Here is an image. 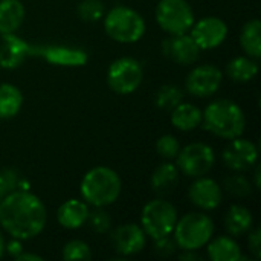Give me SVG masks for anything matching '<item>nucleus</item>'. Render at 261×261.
I'll return each instance as SVG.
<instances>
[{
    "label": "nucleus",
    "instance_id": "f257e3e1",
    "mask_svg": "<svg viewBox=\"0 0 261 261\" xmlns=\"http://www.w3.org/2000/svg\"><path fill=\"white\" fill-rule=\"evenodd\" d=\"M47 211L41 199L28 190H14L0 200V226L17 240H31L46 226Z\"/></svg>",
    "mask_w": 261,
    "mask_h": 261
},
{
    "label": "nucleus",
    "instance_id": "f03ea898",
    "mask_svg": "<svg viewBox=\"0 0 261 261\" xmlns=\"http://www.w3.org/2000/svg\"><path fill=\"white\" fill-rule=\"evenodd\" d=\"M202 125L211 135L231 141L243 136L246 116L236 101L226 98L216 99L202 110Z\"/></svg>",
    "mask_w": 261,
    "mask_h": 261
},
{
    "label": "nucleus",
    "instance_id": "7ed1b4c3",
    "mask_svg": "<svg viewBox=\"0 0 261 261\" xmlns=\"http://www.w3.org/2000/svg\"><path fill=\"white\" fill-rule=\"evenodd\" d=\"M122 190L119 174L110 167H93L81 179L80 194L81 199L93 208H106L115 203Z\"/></svg>",
    "mask_w": 261,
    "mask_h": 261
},
{
    "label": "nucleus",
    "instance_id": "20e7f679",
    "mask_svg": "<svg viewBox=\"0 0 261 261\" xmlns=\"http://www.w3.org/2000/svg\"><path fill=\"white\" fill-rule=\"evenodd\" d=\"M214 234V222L206 213L194 211L177 219L173 239L180 251H199Z\"/></svg>",
    "mask_w": 261,
    "mask_h": 261
},
{
    "label": "nucleus",
    "instance_id": "39448f33",
    "mask_svg": "<svg viewBox=\"0 0 261 261\" xmlns=\"http://www.w3.org/2000/svg\"><path fill=\"white\" fill-rule=\"evenodd\" d=\"M104 31L106 34L122 44H132L139 41L145 34L144 17L130 6H115L104 14Z\"/></svg>",
    "mask_w": 261,
    "mask_h": 261
},
{
    "label": "nucleus",
    "instance_id": "423d86ee",
    "mask_svg": "<svg viewBox=\"0 0 261 261\" xmlns=\"http://www.w3.org/2000/svg\"><path fill=\"white\" fill-rule=\"evenodd\" d=\"M179 216L176 206L164 197L147 202L141 211V228L151 240L173 234Z\"/></svg>",
    "mask_w": 261,
    "mask_h": 261
},
{
    "label": "nucleus",
    "instance_id": "0eeeda50",
    "mask_svg": "<svg viewBox=\"0 0 261 261\" xmlns=\"http://www.w3.org/2000/svg\"><path fill=\"white\" fill-rule=\"evenodd\" d=\"M156 21L168 35L187 34L194 24V11L187 0H159L154 11Z\"/></svg>",
    "mask_w": 261,
    "mask_h": 261
},
{
    "label": "nucleus",
    "instance_id": "6e6552de",
    "mask_svg": "<svg viewBox=\"0 0 261 261\" xmlns=\"http://www.w3.org/2000/svg\"><path fill=\"white\" fill-rule=\"evenodd\" d=\"M216 164L214 148L205 142H193L180 148L176 156V165L180 174L196 179L206 176Z\"/></svg>",
    "mask_w": 261,
    "mask_h": 261
},
{
    "label": "nucleus",
    "instance_id": "1a4fd4ad",
    "mask_svg": "<svg viewBox=\"0 0 261 261\" xmlns=\"http://www.w3.org/2000/svg\"><path fill=\"white\" fill-rule=\"evenodd\" d=\"M144 70L138 60L122 57L110 63L107 69V84L118 95H130L136 92L142 83Z\"/></svg>",
    "mask_w": 261,
    "mask_h": 261
},
{
    "label": "nucleus",
    "instance_id": "9d476101",
    "mask_svg": "<svg viewBox=\"0 0 261 261\" xmlns=\"http://www.w3.org/2000/svg\"><path fill=\"white\" fill-rule=\"evenodd\" d=\"M223 72L214 64H202L191 69L185 80V89L196 98H210L220 89Z\"/></svg>",
    "mask_w": 261,
    "mask_h": 261
},
{
    "label": "nucleus",
    "instance_id": "9b49d317",
    "mask_svg": "<svg viewBox=\"0 0 261 261\" xmlns=\"http://www.w3.org/2000/svg\"><path fill=\"white\" fill-rule=\"evenodd\" d=\"M223 164L234 173H245L252 170L258 162L257 145L242 136L231 139L222 153Z\"/></svg>",
    "mask_w": 261,
    "mask_h": 261
},
{
    "label": "nucleus",
    "instance_id": "f8f14e48",
    "mask_svg": "<svg viewBox=\"0 0 261 261\" xmlns=\"http://www.w3.org/2000/svg\"><path fill=\"white\" fill-rule=\"evenodd\" d=\"M228 24L220 17H203L199 21H194V24L190 29V35L196 41V44L200 47V50H210L216 49L228 37Z\"/></svg>",
    "mask_w": 261,
    "mask_h": 261
},
{
    "label": "nucleus",
    "instance_id": "ddd939ff",
    "mask_svg": "<svg viewBox=\"0 0 261 261\" xmlns=\"http://www.w3.org/2000/svg\"><path fill=\"white\" fill-rule=\"evenodd\" d=\"M147 234L138 223H124L112 232V246L121 257H132L144 251L147 245Z\"/></svg>",
    "mask_w": 261,
    "mask_h": 261
},
{
    "label": "nucleus",
    "instance_id": "4468645a",
    "mask_svg": "<svg viewBox=\"0 0 261 261\" xmlns=\"http://www.w3.org/2000/svg\"><path fill=\"white\" fill-rule=\"evenodd\" d=\"M190 202L202 211H213L223 202V188L206 176L196 177L188 188Z\"/></svg>",
    "mask_w": 261,
    "mask_h": 261
},
{
    "label": "nucleus",
    "instance_id": "2eb2a0df",
    "mask_svg": "<svg viewBox=\"0 0 261 261\" xmlns=\"http://www.w3.org/2000/svg\"><path fill=\"white\" fill-rule=\"evenodd\" d=\"M32 57H40L60 67H81L89 61L86 50L70 46H34Z\"/></svg>",
    "mask_w": 261,
    "mask_h": 261
},
{
    "label": "nucleus",
    "instance_id": "dca6fc26",
    "mask_svg": "<svg viewBox=\"0 0 261 261\" xmlns=\"http://www.w3.org/2000/svg\"><path fill=\"white\" fill-rule=\"evenodd\" d=\"M162 52L165 57L180 66H191L200 58V47L196 44L190 32L170 35L162 43Z\"/></svg>",
    "mask_w": 261,
    "mask_h": 261
},
{
    "label": "nucleus",
    "instance_id": "f3484780",
    "mask_svg": "<svg viewBox=\"0 0 261 261\" xmlns=\"http://www.w3.org/2000/svg\"><path fill=\"white\" fill-rule=\"evenodd\" d=\"M34 46L29 44L26 40L14 34H5L2 35L0 43V58H2V67L8 70H14L20 67L26 58L32 57Z\"/></svg>",
    "mask_w": 261,
    "mask_h": 261
},
{
    "label": "nucleus",
    "instance_id": "a211bd4d",
    "mask_svg": "<svg viewBox=\"0 0 261 261\" xmlns=\"http://www.w3.org/2000/svg\"><path fill=\"white\" fill-rule=\"evenodd\" d=\"M89 213V205L83 199H69L58 206L57 220L61 228L75 231L86 225Z\"/></svg>",
    "mask_w": 261,
    "mask_h": 261
},
{
    "label": "nucleus",
    "instance_id": "6ab92c4d",
    "mask_svg": "<svg viewBox=\"0 0 261 261\" xmlns=\"http://www.w3.org/2000/svg\"><path fill=\"white\" fill-rule=\"evenodd\" d=\"M179 180H180V171L177 165L173 164L171 161H165L159 164L153 171L150 185L158 196L165 197L177 188Z\"/></svg>",
    "mask_w": 261,
    "mask_h": 261
},
{
    "label": "nucleus",
    "instance_id": "aec40b11",
    "mask_svg": "<svg viewBox=\"0 0 261 261\" xmlns=\"http://www.w3.org/2000/svg\"><path fill=\"white\" fill-rule=\"evenodd\" d=\"M206 254L211 261H239L242 260V248L236 237L219 236L206 243Z\"/></svg>",
    "mask_w": 261,
    "mask_h": 261
},
{
    "label": "nucleus",
    "instance_id": "412c9836",
    "mask_svg": "<svg viewBox=\"0 0 261 261\" xmlns=\"http://www.w3.org/2000/svg\"><path fill=\"white\" fill-rule=\"evenodd\" d=\"M225 229L231 237H243L254 228V217L251 210L243 205H232L223 219Z\"/></svg>",
    "mask_w": 261,
    "mask_h": 261
},
{
    "label": "nucleus",
    "instance_id": "4be33fe9",
    "mask_svg": "<svg viewBox=\"0 0 261 261\" xmlns=\"http://www.w3.org/2000/svg\"><path fill=\"white\" fill-rule=\"evenodd\" d=\"M170 121L180 132H193L202 125V109L191 102H180L170 112Z\"/></svg>",
    "mask_w": 261,
    "mask_h": 261
},
{
    "label": "nucleus",
    "instance_id": "5701e85b",
    "mask_svg": "<svg viewBox=\"0 0 261 261\" xmlns=\"http://www.w3.org/2000/svg\"><path fill=\"white\" fill-rule=\"evenodd\" d=\"M24 20V6L20 0H0V35L14 34Z\"/></svg>",
    "mask_w": 261,
    "mask_h": 261
},
{
    "label": "nucleus",
    "instance_id": "b1692460",
    "mask_svg": "<svg viewBox=\"0 0 261 261\" xmlns=\"http://www.w3.org/2000/svg\"><path fill=\"white\" fill-rule=\"evenodd\" d=\"M258 63L255 58L248 55H240L232 58L226 64V75L236 83H249L258 75Z\"/></svg>",
    "mask_w": 261,
    "mask_h": 261
},
{
    "label": "nucleus",
    "instance_id": "393cba45",
    "mask_svg": "<svg viewBox=\"0 0 261 261\" xmlns=\"http://www.w3.org/2000/svg\"><path fill=\"white\" fill-rule=\"evenodd\" d=\"M23 106L21 90L9 83L0 84V119H11L18 115Z\"/></svg>",
    "mask_w": 261,
    "mask_h": 261
},
{
    "label": "nucleus",
    "instance_id": "a878e982",
    "mask_svg": "<svg viewBox=\"0 0 261 261\" xmlns=\"http://www.w3.org/2000/svg\"><path fill=\"white\" fill-rule=\"evenodd\" d=\"M240 46L248 57L258 60L261 57V21L252 18L246 21L240 32Z\"/></svg>",
    "mask_w": 261,
    "mask_h": 261
},
{
    "label": "nucleus",
    "instance_id": "bb28decb",
    "mask_svg": "<svg viewBox=\"0 0 261 261\" xmlns=\"http://www.w3.org/2000/svg\"><path fill=\"white\" fill-rule=\"evenodd\" d=\"M184 90L179 86L174 84H164L158 89L154 95V102L156 107L164 110V112H171L177 104L184 101Z\"/></svg>",
    "mask_w": 261,
    "mask_h": 261
},
{
    "label": "nucleus",
    "instance_id": "cd10ccee",
    "mask_svg": "<svg viewBox=\"0 0 261 261\" xmlns=\"http://www.w3.org/2000/svg\"><path fill=\"white\" fill-rule=\"evenodd\" d=\"M222 188L223 191H226L228 194L237 199H246L255 190L251 179H248L243 173H234V171L223 180Z\"/></svg>",
    "mask_w": 261,
    "mask_h": 261
},
{
    "label": "nucleus",
    "instance_id": "c85d7f7f",
    "mask_svg": "<svg viewBox=\"0 0 261 261\" xmlns=\"http://www.w3.org/2000/svg\"><path fill=\"white\" fill-rule=\"evenodd\" d=\"M76 12H78V17L83 21L95 23V21H99L104 17L106 8H104V3L101 0H83V2L78 3Z\"/></svg>",
    "mask_w": 261,
    "mask_h": 261
},
{
    "label": "nucleus",
    "instance_id": "c756f323",
    "mask_svg": "<svg viewBox=\"0 0 261 261\" xmlns=\"http://www.w3.org/2000/svg\"><path fill=\"white\" fill-rule=\"evenodd\" d=\"M86 225H89L92 231L96 234H106L112 229V217L104 208L98 206L89 213Z\"/></svg>",
    "mask_w": 261,
    "mask_h": 261
},
{
    "label": "nucleus",
    "instance_id": "7c9ffc66",
    "mask_svg": "<svg viewBox=\"0 0 261 261\" xmlns=\"http://www.w3.org/2000/svg\"><path fill=\"white\" fill-rule=\"evenodd\" d=\"M61 257L64 260H90L92 251L90 246L83 240H70L63 246Z\"/></svg>",
    "mask_w": 261,
    "mask_h": 261
},
{
    "label": "nucleus",
    "instance_id": "2f4dec72",
    "mask_svg": "<svg viewBox=\"0 0 261 261\" xmlns=\"http://www.w3.org/2000/svg\"><path fill=\"white\" fill-rule=\"evenodd\" d=\"M180 150V144L173 135H162L156 141V151L164 161H173L176 159L177 153Z\"/></svg>",
    "mask_w": 261,
    "mask_h": 261
},
{
    "label": "nucleus",
    "instance_id": "473e14b6",
    "mask_svg": "<svg viewBox=\"0 0 261 261\" xmlns=\"http://www.w3.org/2000/svg\"><path fill=\"white\" fill-rule=\"evenodd\" d=\"M20 176L15 170L6 168L0 171V200L14 190H18Z\"/></svg>",
    "mask_w": 261,
    "mask_h": 261
},
{
    "label": "nucleus",
    "instance_id": "72a5a7b5",
    "mask_svg": "<svg viewBox=\"0 0 261 261\" xmlns=\"http://www.w3.org/2000/svg\"><path fill=\"white\" fill-rule=\"evenodd\" d=\"M153 242H154V254L159 257H164V258L171 257L179 249L173 236H167V237H162V239H158Z\"/></svg>",
    "mask_w": 261,
    "mask_h": 261
},
{
    "label": "nucleus",
    "instance_id": "f704fd0d",
    "mask_svg": "<svg viewBox=\"0 0 261 261\" xmlns=\"http://www.w3.org/2000/svg\"><path fill=\"white\" fill-rule=\"evenodd\" d=\"M248 249L255 260L261 258V231L258 228L251 229L248 234Z\"/></svg>",
    "mask_w": 261,
    "mask_h": 261
},
{
    "label": "nucleus",
    "instance_id": "c9c22d12",
    "mask_svg": "<svg viewBox=\"0 0 261 261\" xmlns=\"http://www.w3.org/2000/svg\"><path fill=\"white\" fill-rule=\"evenodd\" d=\"M23 251V246H21V240H17V239H12L11 242H8L5 245V252L9 254L12 258H15L20 252Z\"/></svg>",
    "mask_w": 261,
    "mask_h": 261
},
{
    "label": "nucleus",
    "instance_id": "e433bc0d",
    "mask_svg": "<svg viewBox=\"0 0 261 261\" xmlns=\"http://www.w3.org/2000/svg\"><path fill=\"white\" fill-rule=\"evenodd\" d=\"M15 260H24V261H41L43 260V257L41 255H35V254H28V252H24V251H21L17 257H15Z\"/></svg>",
    "mask_w": 261,
    "mask_h": 261
},
{
    "label": "nucleus",
    "instance_id": "4c0bfd02",
    "mask_svg": "<svg viewBox=\"0 0 261 261\" xmlns=\"http://www.w3.org/2000/svg\"><path fill=\"white\" fill-rule=\"evenodd\" d=\"M197 251H182V254L179 255L180 260H199L200 257L196 254Z\"/></svg>",
    "mask_w": 261,
    "mask_h": 261
},
{
    "label": "nucleus",
    "instance_id": "58836bf2",
    "mask_svg": "<svg viewBox=\"0 0 261 261\" xmlns=\"http://www.w3.org/2000/svg\"><path fill=\"white\" fill-rule=\"evenodd\" d=\"M254 168H255V173H254V179H255V180H254L252 184H254V188L258 190V188H260V167L255 165Z\"/></svg>",
    "mask_w": 261,
    "mask_h": 261
},
{
    "label": "nucleus",
    "instance_id": "ea45409f",
    "mask_svg": "<svg viewBox=\"0 0 261 261\" xmlns=\"http://www.w3.org/2000/svg\"><path fill=\"white\" fill-rule=\"evenodd\" d=\"M5 245H6V242H5V239H3V234L0 232V258L5 255Z\"/></svg>",
    "mask_w": 261,
    "mask_h": 261
},
{
    "label": "nucleus",
    "instance_id": "a19ab883",
    "mask_svg": "<svg viewBox=\"0 0 261 261\" xmlns=\"http://www.w3.org/2000/svg\"><path fill=\"white\" fill-rule=\"evenodd\" d=\"M0 67H2V58H0Z\"/></svg>",
    "mask_w": 261,
    "mask_h": 261
}]
</instances>
